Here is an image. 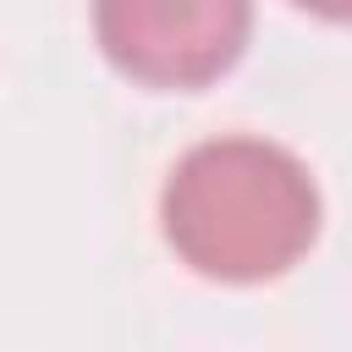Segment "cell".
Here are the masks:
<instances>
[{"mask_svg":"<svg viewBox=\"0 0 352 352\" xmlns=\"http://www.w3.org/2000/svg\"><path fill=\"white\" fill-rule=\"evenodd\" d=\"M170 248L209 280H270L319 236V187L297 154L264 138L187 148L160 198Z\"/></svg>","mask_w":352,"mask_h":352,"instance_id":"cell-1","label":"cell"},{"mask_svg":"<svg viewBox=\"0 0 352 352\" xmlns=\"http://www.w3.org/2000/svg\"><path fill=\"white\" fill-rule=\"evenodd\" d=\"M253 0H94V33L116 72L148 88H204L236 66Z\"/></svg>","mask_w":352,"mask_h":352,"instance_id":"cell-2","label":"cell"},{"mask_svg":"<svg viewBox=\"0 0 352 352\" xmlns=\"http://www.w3.org/2000/svg\"><path fill=\"white\" fill-rule=\"evenodd\" d=\"M297 6L314 16H330V22H352V0H297Z\"/></svg>","mask_w":352,"mask_h":352,"instance_id":"cell-3","label":"cell"}]
</instances>
